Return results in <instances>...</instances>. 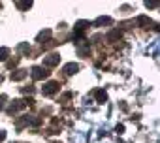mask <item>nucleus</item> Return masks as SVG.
Wrapping results in <instances>:
<instances>
[{"label":"nucleus","mask_w":160,"mask_h":143,"mask_svg":"<svg viewBox=\"0 0 160 143\" xmlns=\"http://www.w3.org/2000/svg\"><path fill=\"white\" fill-rule=\"evenodd\" d=\"M60 62V55L58 53H49L45 58H43V66H47V68H53V66H57Z\"/></svg>","instance_id":"f257e3e1"},{"label":"nucleus","mask_w":160,"mask_h":143,"mask_svg":"<svg viewBox=\"0 0 160 143\" xmlns=\"http://www.w3.org/2000/svg\"><path fill=\"white\" fill-rule=\"evenodd\" d=\"M30 76H32V79L40 81V79H45V77L49 76V72H45V70H43V68H40V66H34V68L30 70Z\"/></svg>","instance_id":"f03ea898"},{"label":"nucleus","mask_w":160,"mask_h":143,"mask_svg":"<svg viewBox=\"0 0 160 143\" xmlns=\"http://www.w3.org/2000/svg\"><path fill=\"white\" fill-rule=\"evenodd\" d=\"M58 91V83L57 81H49L47 85H43V94L45 96H51V94H55Z\"/></svg>","instance_id":"7ed1b4c3"},{"label":"nucleus","mask_w":160,"mask_h":143,"mask_svg":"<svg viewBox=\"0 0 160 143\" xmlns=\"http://www.w3.org/2000/svg\"><path fill=\"white\" fill-rule=\"evenodd\" d=\"M25 106H27V102H25V100H13V102L10 104V107H8V111H10V113H15V111L23 109Z\"/></svg>","instance_id":"20e7f679"},{"label":"nucleus","mask_w":160,"mask_h":143,"mask_svg":"<svg viewBox=\"0 0 160 143\" xmlns=\"http://www.w3.org/2000/svg\"><path fill=\"white\" fill-rule=\"evenodd\" d=\"M136 23H138L139 27H143V28H149V27H152V25H154L151 19H147V17H143V15H139V17L136 19Z\"/></svg>","instance_id":"39448f33"},{"label":"nucleus","mask_w":160,"mask_h":143,"mask_svg":"<svg viewBox=\"0 0 160 143\" xmlns=\"http://www.w3.org/2000/svg\"><path fill=\"white\" fill-rule=\"evenodd\" d=\"M27 76H28L27 70H17L15 74H12V79H13V81H21V79H25Z\"/></svg>","instance_id":"423d86ee"},{"label":"nucleus","mask_w":160,"mask_h":143,"mask_svg":"<svg viewBox=\"0 0 160 143\" xmlns=\"http://www.w3.org/2000/svg\"><path fill=\"white\" fill-rule=\"evenodd\" d=\"M15 6L19 10H28L32 6V0H15Z\"/></svg>","instance_id":"0eeeda50"},{"label":"nucleus","mask_w":160,"mask_h":143,"mask_svg":"<svg viewBox=\"0 0 160 143\" xmlns=\"http://www.w3.org/2000/svg\"><path fill=\"white\" fill-rule=\"evenodd\" d=\"M77 70H79V66H77V64H73V62H70V64H66V66H64V72H66V74H68V76H72V74H75V72H77Z\"/></svg>","instance_id":"6e6552de"},{"label":"nucleus","mask_w":160,"mask_h":143,"mask_svg":"<svg viewBox=\"0 0 160 143\" xmlns=\"http://www.w3.org/2000/svg\"><path fill=\"white\" fill-rule=\"evenodd\" d=\"M94 94H96V100H98V102H100V104H104V102H106V100H108V94H106V92H104V91H96V92H94Z\"/></svg>","instance_id":"1a4fd4ad"},{"label":"nucleus","mask_w":160,"mask_h":143,"mask_svg":"<svg viewBox=\"0 0 160 143\" xmlns=\"http://www.w3.org/2000/svg\"><path fill=\"white\" fill-rule=\"evenodd\" d=\"M111 23V17H98L94 21V25H109Z\"/></svg>","instance_id":"9d476101"},{"label":"nucleus","mask_w":160,"mask_h":143,"mask_svg":"<svg viewBox=\"0 0 160 143\" xmlns=\"http://www.w3.org/2000/svg\"><path fill=\"white\" fill-rule=\"evenodd\" d=\"M10 55V49L8 47H0V60H6Z\"/></svg>","instance_id":"9b49d317"},{"label":"nucleus","mask_w":160,"mask_h":143,"mask_svg":"<svg viewBox=\"0 0 160 143\" xmlns=\"http://www.w3.org/2000/svg\"><path fill=\"white\" fill-rule=\"evenodd\" d=\"M145 6L149 10H154V8H158V0H145Z\"/></svg>","instance_id":"f8f14e48"},{"label":"nucleus","mask_w":160,"mask_h":143,"mask_svg":"<svg viewBox=\"0 0 160 143\" xmlns=\"http://www.w3.org/2000/svg\"><path fill=\"white\" fill-rule=\"evenodd\" d=\"M51 36V30H45V32H40V36H38V40L42 42V40H47Z\"/></svg>","instance_id":"ddd939ff"},{"label":"nucleus","mask_w":160,"mask_h":143,"mask_svg":"<svg viewBox=\"0 0 160 143\" xmlns=\"http://www.w3.org/2000/svg\"><path fill=\"white\" fill-rule=\"evenodd\" d=\"M19 51H23V53H30V45H28V43H21V45H19Z\"/></svg>","instance_id":"4468645a"},{"label":"nucleus","mask_w":160,"mask_h":143,"mask_svg":"<svg viewBox=\"0 0 160 143\" xmlns=\"http://www.w3.org/2000/svg\"><path fill=\"white\" fill-rule=\"evenodd\" d=\"M6 100H8L6 96H0V111L4 109V104H6Z\"/></svg>","instance_id":"2eb2a0df"},{"label":"nucleus","mask_w":160,"mask_h":143,"mask_svg":"<svg viewBox=\"0 0 160 143\" xmlns=\"http://www.w3.org/2000/svg\"><path fill=\"white\" fill-rule=\"evenodd\" d=\"M4 139H6V132L0 130V141H4Z\"/></svg>","instance_id":"dca6fc26"}]
</instances>
